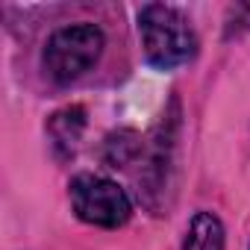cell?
<instances>
[{
	"label": "cell",
	"instance_id": "cell-5",
	"mask_svg": "<svg viewBox=\"0 0 250 250\" xmlns=\"http://www.w3.org/2000/svg\"><path fill=\"white\" fill-rule=\"evenodd\" d=\"M83 133H85V109L83 106H65V109L53 112L47 121V136H50L56 159H71L80 147Z\"/></svg>",
	"mask_w": 250,
	"mask_h": 250
},
{
	"label": "cell",
	"instance_id": "cell-2",
	"mask_svg": "<svg viewBox=\"0 0 250 250\" xmlns=\"http://www.w3.org/2000/svg\"><path fill=\"white\" fill-rule=\"evenodd\" d=\"M139 39L145 59L159 71H174L180 65H188L197 50V33L191 21L168 3H147L139 12Z\"/></svg>",
	"mask_w": 250,
	"mask_h": 250
},
{
	"label": "cell",
	"instance_id": "cell-7",
	"mask_svg": "<svg viewBox=\"0 0 250 250\" xmlns=\"http://www.w3.org/2000/svg\"><path fill=\"white\" fill-rule=\"evenodd\" d=\"M250 30V3H235L227 12V27H224V39L241 36Z\"/></svg>",
	"mask_w": 250,
	"mask_h": 250
},
{
	"label": "cell",
	"instance_id": "cell-4",
	"mask_svg": "<svg viewBox=\"0 0 250 250\" xmlns=\"http://www.w3.org/2000/svg\"><path fill=\"white\" fill-rule=\"evenodd\" d=\"M68 197H71L74 215L88 227L118 229L133 218L130 194L124 191V186H118L103 174H91V171L77 174L68 183Z\"/></svg>",
	"mask_w": 250,
	"mask_h": 250
},
{
	"label": "cell",
	"instance_id": "cell-1",
	"mask_svg": "<svg viewBox=\"0 0 250 250\" xmlns=\"http://www.w3.org/2000/svg\"><path fill=\"white\" fill-rule=\"evenodd\" d=\"M180 100L174 97L165 115L159 118L156 130L142 147V171H139V197L142 203L153 212L162 215L177 191V174H180Z\"/></svg>",
	"mask_w": 250,
	"mask_h": 250
},
{
	"label": "cell",
	"instance_id": "cell-3",
	"mask_svg": "<svg viewBox=\"0 0 250 250\" xmlns=\"http://www.w3.org/2000/svg\"><path fill=\"white\" fill-rule=\"evenodd\" d=\"M103 47L106 36L91 21L59 27L42 50V68L56 85H71L100 62Z\"/></svg>",
	"mask_w": 250,
	"mask_h": 250
},
{
	"label": "cell",
	"instance_id": "cell-6",
	"mask_svg": "<svg viewBox=\"0 0 250 250\" xmlns=\"http://www.w3.org/2000/svg\"><path fill=\"white\" fill-rule=\"evenodd\" d=\"M180 250H227V229H224L221 218L209 209L194 212Z\"/></svg>",
	"mask_w": 250,
	"mask_h": 250
}]
</instances>
